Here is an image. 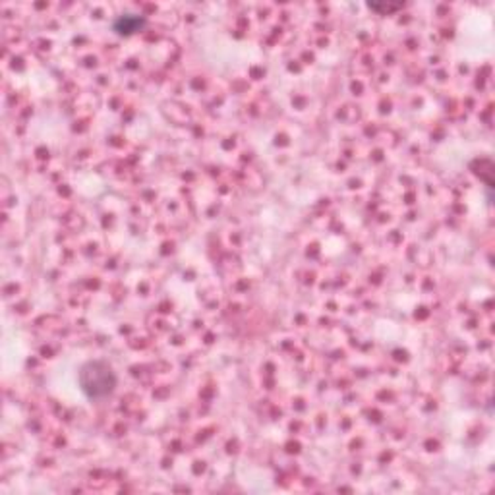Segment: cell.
<instances>
[{"label":"cell","instance_id":"cell-1","mask_svg":"<svg viewBox=\"0 0 495 495\" xmlns=\"http://www.w3.org/2000/svg\"><path fill=\"white\" fill-rule=\"evenodd\" d=\"M80 383L89 397L101 399V397H107L114 389L116 377L107 364L91 362V364H87V366L82 368Z\"/></svg>","mask_w":495,"mask_h":495}]
</instances>
